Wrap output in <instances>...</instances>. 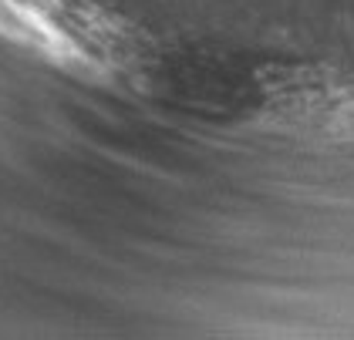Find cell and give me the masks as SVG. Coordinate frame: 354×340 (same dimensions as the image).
I'll return each mask as SVG.
<instances>
[{
  "mask_svg": "<svg viewBox=\"0 0 354 340\" xmlns=\"http://www.w3.org/2000/svg\"><path fill=\"white\" fill-rule=\"evenodd\" d=\"M0 37L82 78H115L136 57L125 27L91 0H0Z\"/></svg>",
  "mask_w": 354,
  "mask_h": 340,
  "instance_id": "6da1fadb",
  "label": "cell"
},
{
  "mask_svg": "<svg viewBox=\"0 0 354 340\" xmlns=\"http://www.w3.org/2000/svg\"><path fill=\"white\" fill-rule=\"evenodd\" d=\"M280 118L297 131L354 142V81H310L280 102Z\"/></svg>",
  "mask_w": 354,
  "mask_h": 340,
  "instance_id": "7a4b0ae2",
  "label": "cell"
}]
</instances>
